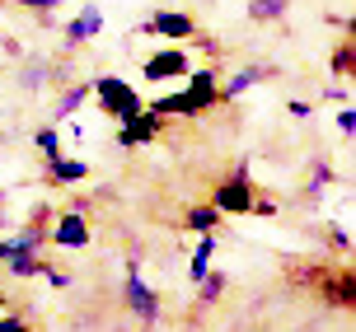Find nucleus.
I'll use <instances>...</instances> for the list:
<instances>
[{
    "label": "nucleus",
    "instance_id": "nucleus-1",
    "mask_svg": "<svg viewBox=\"0 0 356 332\" xmlns=\"http://www.w3.org/2000/svg\"><path fill=\"white\" fill-rule=\"evenodd\" d=\"M220 103V85H216V70H197L193 85L183 89V94H169L155 103V113H183V117H197V113H207V108Z\"/></svg>",
    "mask_w": 356,
    "mask_h": 332
},
{
    "label": "nucleus",
    "instance_id": "nucleus-2",
    "mask_svg": "<svg viewBox=\"0 0 356 332\" xmlns=\"http://www.w3.org/2000/svg\"><path fill=\"white\" fill-rule=\"evenodd\" d=\"M89 94L99 99V108H104L113 122H122V117H131V113H141V94L127 85V80H118V75H99L94 85H89Z\"/></svg>",
    "mask_w": 356,
    "mask_h": 332
},
{
    "label": "nucleus",
    "instance_id": "nucleus-3",
    "mask_svg": "<svg viewBox=\"0 0 356 332\" xmlns=\"http://www.w3.org/2000/svg\"><path fill=\"white\" fill-rule=\"evenodd\" d=\"M211 206L216 210H234V215H249L253 210V183H249V164H239L234 178H225L220 188L211 192Z\"/></svg>",
    "mask_w": 356,
    "mask_h": 332
},
{
    "label": "nucleus",
    "instance_id": "nucleus-4",
    "mask_svg": "<svg viewBox=\"0 0 356 332\" xmlns=\"http://www.w3.org/2000/svg\"><path fill=\"white\" fill-rule=\"evenodd\" d=\"M188 70H193V61H188V52H183V47H164V52H155L150 61H145V85L183 80Z\"/></svg>",
    "mask_w": 356,
    "mask_h": 332
},
{
    "label": "nucleus",
    "instance_id": "nucleus-5",
    "mask_svg": "<svg viewBox=\"0 0 356 332\" xmlns=\"http://www.w3.org/2000/svg\"><path fill=\"white\" fill-rule=\"evenodd\" d=\"M155 136H160V113H155V108H141V113L122 117L118 145H122V150H131V145H145V140H155Z\"/></svg>",
    "mask_w": 356,
    "mask_h": 332
},
{
    "label": "nucleus",
    "instance_id": "nucleus-6",
    "mask_svg": "<svg viewBox=\"0 0 356 332\" xmlns=\"http://www.w3.org/2000/svg\"><path fill=\"white\" fill-rule=\"evenodd\" d=\"M141 33H155V38H197V24L193 15H183V10H160V15H150L145 19V28Z\"/></svg>",
    "mask_w": 356,
    "mask_h": 332
},
{
    "label": "nucleus",
    "instance_id": "nucleus-7",
    "mask_svg": "<svg viewBox=\"0 0 356 332\" xmlns=\"http://www.w3.org/2000/svg\"><path fill=\"white\" fill-rule=\"evenodd\" d=\"M127 309H131L136 318H145V323H155V318H160V299H155V290L141 281L136 263H131V276H127Z\"/></svg>",
    "mask_w": 356,
    "mask_h": 332
},
{
    "label": "nucleus",
    "instance_id": "nucleus-8",
    "mask_svg": "<svg viewBox=\"0 0 356 332\" xmlns=\"http://www.w3.org/2000/svg\"><path fill=\"white\" fill-rule=\"evenodd\" d=\"M47 239H52V244H61V248H85V244H89L85 215H75V210L56 215V229H47Z\"/></svg>",
    "mask_w": 356,
    "mask_h": 332
},
{
    "label": "nucleus",
    "instance_id": "nucleus-9",
    "mask_svg": "<svg viewBox=\"0 0 356 332\" xmlns=\"http://www.w3.org/2000/svg\"><path fill=\"white\" fill-rule=\"evenodd\" d=\"M99 28H104V10H99V5H85V10L66 24V42H71V47H80V42H89Z\"/></svg>",
    "mask_w": 356,
    "mask_h": 332
},
{
    "label": "nucleus",
    "instance_id": "nucleus-10",
    "mask_svg": "<svg viewBox=\"0 0 356 332\" xmlns=\"http://www.w3.org/2000/svg\"><path fill=\"white\" fill-rule=\"evenodd\" d=\"M89 169L85 159H66V155H52L47 159V183H80Z\"/></svg>",
    "mask_w": 356,
    "mask_h": 332
},
{
    "label": "nucleus",
    "instance_id": "nucleus-11",
    "mask_svg": "<svg viewBox=\"0 0 356 332\" xmlns=\"http://www.w3.org/2000/svg\"><path fill=\"white\" fill-rule=\"evenodd\" d=\"M0 263L10 267V276H42V258L38 253H19V248H10V253H0Z\"/></svg>",
    "mask_w": 356,
    "mask_h": 332
},
{
    "label": "nucleus",
    "instance_id": "nucleus-12",
    "mask_svg": "<svg viewBox=\"0 0 356 332\" xmlns=\"http://www.w3.org/2000/svg\"><path fill=\"white\" fill-rule=\"evenodd\" d=\"M42 244H47V229L29 225V229H19L15 239H0V253H10V248H19V253H38Z\"/></svg>",
    "mask_w": 356,
    "mask_h": 332
},
{
    "label": "nucleus",
    "instance_id": "nucleus-13",
    "mask_svg": "<svg viewBox=\"0 0 356 332\" xmlns=\"http://www.w3.org/2000/svg\"><path fill=\"white\" fill-rule=\"evenodd\" d=\"M211 258H216V234H202V244H197V253H193V267H188V276L202 281L207 272H211Z\"/></svg>",
    "mask_w": 356,
    "mask_h": 332
},
{
    "label": "nucleus",
    "instance_id": "nucleus-14",
    "mask_svg": "<svg viewBox=\"0 0 356 332\" xmlns=\"http://www.w3.org/2000/svg\"><path fill=\"white\" fill-rule=\"evenodd\" d=\"M225 295V272H207V276L197 281V304H216V299Z\"/></svg>",
    "mask_w": 356,
    "mask_h": 332
},
{
    "label": "nucleus",
    "instance_id": "nucleus-15",
    "mask_svg": "<svg viewBox=\"0 0 356 332\" xmlns=\"http://www.w3.org/2000/svg\"><path fill=\"white\" fill-rule=\"evenodd\" d=\"M188 229H197V234H216V229H220V210L216 206H193L188 210Z\"/></svg>",
    "mask_w": 356,
    "mask_h": 332
},
{
    "label": "nucleus",
    "instance_id": "nucleus-16",
    "mask_svg": "<svg viewBox=\"0 0 356 332\" xmlns=\"http://www.w3.org/2000/svg\"><path fill=\"white\" fill-rule=\"evenodd\" d=\"M286 10H291V0H249V19H258V24H272Z\"/></svg>",
    "mask_w": 356,
    "mask_h": 332
},
{
    "label": "nucleus",
    "instance_id": "nucleus-17",
    "mask_svg": "<svg viewBox=\"0 0 356 332\" xmlns=\"http://www.w3.org/2000/svg\"><path fill=\"white\" fill-rule=\"evenodd\" d=\"M258 80H263V70H258V66L239 70V75H234L230 85H220V99H239V94H244V89H253V85H258Z\"/></svg>",
    "mask_w": 356,
    "mask_h": 332
},
{
    "label": "nucleus",
    "instance_id": "nucleus-18",
    "mask_svg": "<svg viewBox=\"0 0 356 332\" xmlns=\"http://www.w3.org/2000/svg\"><path fill=\"white\" fill-rule=\"evenodd\" d=\"M333 75H338V80H352L356 75V47L352 42H338V52H333Z\"/></svg>",
    "mask_w": 356,
    "mask_h": 332
},
{
    "label": "nucleus",
    "instance_id": "nucleus-19",
    "mask_svg": "<svg viewBox=\"0 0 356 332\" xmlns=\"http://www.w3.org/2000/svg\"><path fill=\"white\" fill-rule=\"evenodd\" d=\"M85 99H89V85H71L66 94H61V103H56V117H71V113L85 103Z\"/></svg>",
    "mask_w": 356,
    "mask_h": 332
},
{
    "label": "nucleus",
    "instance_id": "nucleus-20",
    "mask_svg": "<svg viewBox=\"0 0 356 332\" xmlns=\"http://www.w3.org/2000/svg\"><path fill=\"white\" fill-rule=\"evenodd\" d=\"M19 85H24V89H42V85H47V61H29Z\"/></svg>",
    "mask_w": 356,
    "mask_h": 332
},
{
    "label": "nucleus",
    "instance_id": "nucleus-21",
    "mask_svg": "<svg viewBox=\"0 0 356 332\" xmlns=\"http://www.w3.org/2000/svg\"><path fill=\"white\" fill-rule=\"evenodd\" d=\"M33 145H38V150H42V159L61 155V140H56V131H52V126H42V131H38V136H33Z\"/></svg>",
    "mask_w": 356,
    "mask_h": 332
},
{
    "label": "nucleus",
    "instance_id": "nucleus-22",
    "mask_svg": "<svg viewBox=\"0 0 356 332\" xmlns=\"http://www.w3.org/2000/svg\"><path fill=\"white\" fill-rule=\"evenodd\" d=\"M333 178H338V174H333L328 164H319V169H314V183H309V192H305V197H309V201H314V197H323V188H328Z\"/></svg>",
    "mask_w": 356,
    "mask_h": 332
},
{
    "label": "nucleus",
    "instance_id": "nucleus-23",
    "mask_svg": "<svg viewBox=\"0 0 356 332\" xmlns=\"http://www.w3.org/2000/svg\"><path fill=\"white\" fill-rule=\"evenodd\" d=\"M338 131H342V136H352V131H356V113H352V108H342V113H338Z\"/></svg>",
    "mask_w": 356,
    "mask_h": 332
},
{
    "label": "nucleus",
    "instance_id": "nucleus-24",
    "mask_svg": "<svg viewBox=\"0 0 356 332\" xmlns=\"http://www.w3.org/2000/svg\"><path fill=\"white\" fill-rule=\"evenodd\" d=\"M0 332H33V328H29L24 318H15V314H10V318H0Z\"/></svg>",
    "mask_w": 356,
    "mask_h": 332
},
{
    "label": "nucleus",
    "instance_id": "nucleus-25",
    "mask_svg": "<svg viewBox=\"0 0 356 332\" xmlns=\"http://www.w3.org/2000/svg\"><path fill=\"white\" fill-rule=\"evenodd\" d=\"M0 309H5V285H0Z\"/></svg>",
    "mask_w": 356,
    "mask_h": 332
},
{
    "label": "nucleus",
    "instance_id": "nucleus-26",
    "mask_svg": "<svg viewBox=\"0 0 356 332\" xmlns=\"http://www.w3.org/2000/svg\"><path fill=\"white\" fill-rule=\"evenodd\" d=\"M0 229H5V215H0Z\"/></svg>",
    "mask_w": 356,
    "mask_h": 332
}]
</instances>
